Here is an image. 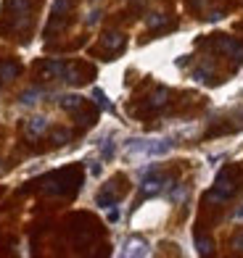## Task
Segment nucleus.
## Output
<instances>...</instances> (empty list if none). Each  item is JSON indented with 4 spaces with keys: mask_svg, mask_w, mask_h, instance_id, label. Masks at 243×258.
Listing matches in <instances>:
<instances>
[{
    "mask_svg": "<svg viewBox=\"0 0 243 258\" xmlns=\"http://www.w3.org/2000/svg\"><path fill=\"white\" fill-rule=\"evenodd\" d=\"M235 192V182H233V177H230V169H222L219 171V177H217V182H214V190H212V201H227L230 195Z\"/></svg>",
    "mask_w": 243,
    "mask_h": 258,
    "instance_id": "obj_1",
    "label": "nucleus"
},
{
    "mask_svg": "<svg viewBox=\"0 0 243 258\" xmlns=\"http://www.w3.org/2000/svg\"><path fill=\"white\" fill-rule=\"evenodd\" d=\"M169 187H172V179H164V177H148V179H143V184H140V192H143V195H159V192L169 190Z\"/></svg>",
    "mask_w": 243,
    "mask_h": 258,
    "instance_id": "obj_2",
    "label": "nucleus"
},
{
    "mask_svg": "<svg viewBox=\"0 0 243 258\" xmlns=\"http://www.w3.org/2000/svg\"><path fill=\"white\" fill-rule=\"evenodd\" d=\"M48 126H51V121L45 119V116H34V119L27 121V135L29 137H42L48 132Z\"/></svg>",
    "mask_w": 243,
    "mask_h": 258,
    "instance_id": "obj_3",
    "label": "nucleus"
},
{
    "mask_svg": "<svg viewBox=\"0 0 243 258\" xmlns=\"http://www.w3.org/2000/svg\"><path fill=\"white\" fill-rule=\"evenodd\" d=\"M103 48L106 50H122V45H124V34L122 32H109V34H103Z\"/></svg>",
    "mask_w": 243,
    "mask_h": 258,
    "instance_id": "obj_4",
    "label": "nucleus"
},
{
    "mask_svg": "<svg viewBox=\"0 0 243 258\" xmlns=\"http://www.w3.org/2000/svg\"><path fill=\"white\" fill-rule=\"evenodd\" d=\"M59 105H61L64 111H69V113H77V111L85 105V98H79V95H64V98L59 100Z\"/></svg>",
    "mask_w": 243,
    "mask_h": 258,
    "instance_id": "obj_5",
    "label": "nucleus"
},
{
    "mask_svg": "<svg viewBox=\"0 0 243 258\" xmlns=\"http://www.w3.org/2000/svg\"><path fill=\"white\" fill-rule=\"evenodd\" d=\"M151 250H148V245L143 240H127L124 245V255H148Z\"/></svg>",
    "mask_w": 243,
    "mask_h": 258,
    "instance_id": "obj_6",
    "label": "nucleus"
},
{
    "mask_svg": "<svg viewBox=\"0 0 243 258\" xmlns=\"http://www.w3.org/2000/svg\"><path fill=\"white\" fill-rule=\"evenodd\" d=\"M19 63H14V61H3L0 63V82H11V79H16L19 77Z\"/></svg>",
    "mask_w": 243,
    "mask_h": 258,
    "instance_id": "obj_7",
    "label": "nucleus"
},
{
    "mask_svg": "<svg viewBox=\"0 0 243 258\" xmlns=\"http://www.w3.org/2000/svg\"><path fill=\"white\" fill-rule=\"evenodd\" d=\"M92 100H95V105H98L101 111H109V113H114V103L106 98V92H103L101 87L92 90Z\"/></svg>",
    "mask_w": 243,
    "mask_h": 258,
    "instance_id": "obj_8",
    "label": "nucleus"
},
{
    "mask_svg": "<svg viewBox=\"0 0 243 258\" xmlns=\"http://www.w3.org/2000/svg\"><path fill=\"white\" fill-rule=\"evenodd\" d=\"M40 98H42V90H40V87H32V90H24V92H21V95H19V103H21V105H34Z\"/></svg>",
    "mask_w": 243,
    "mask_h": 258,
    "instance_id": "obj_9",
    "label": "nucleus"
},
{
    "mask_svg": "<svg viewBox=\"0 0 243 258\" xmlns=\"http://www.w3.org/2000/svg\"><path fill=\"white\" fill-rule=\"evenodd\" d=\"M95 203H98L101 208H111V206H117V195H114L111 190H103V192H98Z\"/></svg>",
    "mask_w": 243,
    "mask_h": 258,
    "instance_id": "obj_10",
    "label": "nucleus"
},
{
    "mask_svg": "<svg viewBox=\"0 0 243 258\" xmlns=\"http://www.w3.org/2000/svg\"><path fill=\"white\" fill-rule=\"evenodd\" d=\"M167 98H169V90L167 87H159L154 95H151V103H148V105H151V108H161V105L167 103Z\"/></svg>",
    "mask_w": 243,
    "mask_h": 258,
    "instance_id": "obj_11",
    "label": "nucleus"
},
{
    "mask_svg": "<svg viewBox=\"0 0 243 258\" xmlns=\"http://www.w3.org/2000/svg\"><path fill=\"white\" fill-rule=\"evenodd\" d=\"M167 24V16L164 14H148L145 16V27H151V29H159V27H164Z\"/></svg>",
    "mask_w": 243,
    "mask_h": 258,
    "instance_id": "obj_12",
    "label": "nucleus"
},
{
    "mask_svg": "<svg viewBox=\"0 0 243 258\" xmlns=\"http://www.w3.org/2000/svg\"><path fill=\"white\" fill-rule=\"evenodd\" d=\"M64 63H59V61H51L48 66H45V77H64Z\"/></svg>",
    "mask_w": 243,
    "mask_h": 258,
    "instance_id": "obj_13",
    "label": "nucleus"
},
{
    "mask_svg": "<svg viewBox=\"0 0 243 258\" xmlns=\"http://www.w3.org/2000/svg\"><path fill=\"white\" fill-rule=\"evenodd\" d=\"M196 248H199V255H209L212 248H214V242L206 240V237H199V240H196Z\"/></svg>",
    "mask_w": 243,
    "mask_h": 258,
    "instance_id": "obj_14",
    "label": "nucleus"
},
{
    "mask_svg": "<svg viewBox=\"0 0 243 258\" xmlns=\"http://www.w3.org/2000/svg\"><path fill=\"white\" fill-rule=\"evenodd\" d=\"M114 153H117V145H114V140H106V143L101 145V156L106 158V161H111Z\"/></svg>",
    "mask_w": 243,
    "mask_h": 258,
    "instance_id": "obj_15",
    "label": "nucleus"
},
{
    "mask_svg": "<svg viewBox=\"0 0 243 258\" xmlns=\"http://www.w3.org/2000/svg\"><path fill=\"white\" fill-rule=\"evenodd\" d=\"M69 137H72V132H69V129H56V132H53V143H56V145H66Z\"/></svg>",
    "mask_w": 243,
    "mask_h": 258,
    "instance_id": "obj_16",
    "label": "nucleus"
},
{
    "mask_svg": "<svg viewBox=\"0 0 243 258\" xmlns=\"http://www.w3.org/2000/svg\"><path fill=\"white\" fill-rule=\"evenodd\" d=\"M185 198H188V187H177V190L169 195V201H172V203H182Z\"/></svg>",
    "mask_w": 243,
    "mask_h": 258,
    "instance_id": "obj_17",
    "label": "nucleus"
},
{
    "mask_svg": "<svg viewBox=\"0 0 243 258\" xmlns=\"http://www.w3.org/2000/svg\"><path fill=\"white\" fill-rule=\"evenodd\" d=\"M193 79H196V82H209V66L196 69V72H193Z\"/></svg>",
    "mask_w": 243,
    "mask_h": 258,
    "instance_id": "obj_18",
    "label": "nucleus"
},
{
    "mask_svg": "<svg viewBox=\"0 0 243 258\" xmlns=\"http://www.w3.org/2000/svg\"><path fill=\"white\" fill-rule=\"evenodd\" d=\"M98 21H101V11L95 8V11H90V14H87V19H85V24H87V27H95Z\"/></svg>",
    "mask_w": 243,
    "mask_h": 258,
    "instance_id": "obj_19",
    "label": "nucleus"
},
{
    "mask_svg": "<svg viewBox=\"0 0 243 258\" xmlns=\"http://www.w3.org/2000/svg\"><path fill=\"white\" fill-rule=\"evenodd\" d=\"M69 8V0H56L53 3V14H61V11H66Z\"/></svg>",
    "mask_w": 243,
    "mask_h": 258,
    "instance_id": "obj_20",
    "label": "nucleus"
},
{
    "mask_svg": "<svg viewBox=\"0 0 243 258\" xmlns=\"http://www.w3.org/2000/svg\"><path fill=\"white\" fill-rule=\"evenodd\" d=\"M109 221H111V224H117V221H119V208H117V206L109 211Z\"/></svg>",
    "mask_w": 243,
    "mask_h": 258,
    "instance_id": "obj_21",
    "label": "nucleus"
},
{
    "mask_svg": "<svg viewBox=\"0 0 243 258\" xmlns=\"http://www.w3.org/2000/svg\"><path fill=\"white\" fill-rule=\"evenodd\" d=\"M87 169H90L92 177H98V174H101V163H98V161H90V166H87Z\"/></svg>",
    "mask_w": 243,
    "mask_h": 258,
    "instance_id": "obj_22",
    "label": "nucleus"
},
{
    "mask_svg": "<svg viewBox=\"0 0 243 258\" xmlns=\"http://www.w3.org/2000/svg\"><path fill=\"white\" fill-rule=\"evenodd\" d=\"M233 221H243V206H238L235 211H233V216H230Z\"/></svg>",
    "mask_w": 243,
    "mask_h": 258,
    "instance_id": "obj_23",
    "label": "nucleus"
},
{
    "mask_svg": "<svg viewBox=\"0 0 243 258\" xmlns=\"http://www.w3.org/2000/svg\"><path fill=\"white\" fill-rule=\"evenodd\" d=\"M233 248H238V250H243V234H238V237L233 240Z\"/></svg>",
    "mask_w": 243,
    "mask_h": 258,
    "instance_id": "obj_24",
    "label": "nucleus"
}]
</instances>
